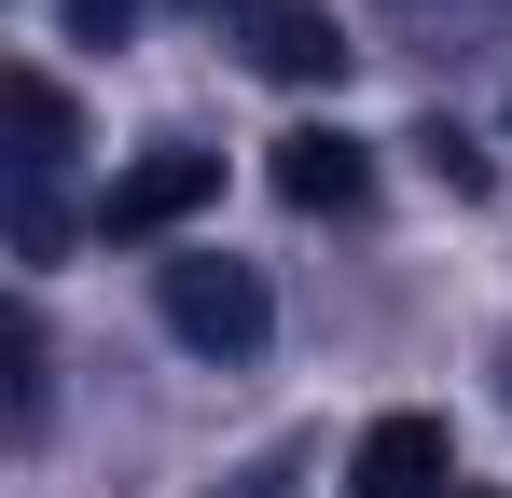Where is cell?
Returning <instances> with one entry per match:
<instances>
[{
    "mask_svg": "<svg viewBox=\"0 0 512 498\" xmlns=\"http://www.w3.org/2000/svg\"><path fill=\"white\" fill-rule=\"evenodd\" d=\"M153 305H167V332L194 360H250L263 332H277V305H263V277L236 249H167V263H153Z\"/></svg>",
    "mask_w": 512,
    "mask_h": 498,
    "instance_id": "cell-1",
    "label": "cell"
},
{
    "mask_svg": "<svg viewBox=\"0 0 512 498\" xmlns=\"http://www.w3.org/2000/svg\"><path fill=\"white\" fill-rule=\"evenodd\" d=\"M208 194H222V153H194V139H153V153H139L111 194H97V236H111V249H167L180 222L208 208Z\"/></svg>",
    "mask_w": 512,
    "mask_h": 498,
    "instance_id": "cell-2",
    "label": "cell"
},
{
    "mask_svg": "<svg viewBox=\"0 0 512 498\" xmlns=\"http://www.w3.org/2000/svg\"><path fill=\"white\" fill-rule=\"evenodd\" d=\"M346 498H457V443H443V415H374L360 457H346Z\"/></svg>",
    "mask_w": 512,
    "mask_h": 498,
    "instance_id": "cell-3",
    "label": "cell"
},
{
    "mask_svg": "<svg viewBox=\"0 0 512 498\" xmlns=\"http://www.w3.org/2000/svg\"><path fill=\"white\" fill-rule=\"evenodd\" d=\"M263 180H277V194H291L305 222H319V208H333V222H346V208L374 194V139H346V125H291Z\"/></svg>",
    "mask_w": 512,
    "mask_h": 498,
    "instance_id": "cell-4",
    "label": "cell"
},
{
    "mask_svg": "<svg viewBox=\"0 0 512 498\" xmlns=\"http://www.w3.org/2000/svg\"><path fill=\"white\" fill-rule=\"evenodd\" d=\"M236 28H250V70H277V83H333V70H346L333 0H250Z\"/></svg>",
    "mask_w": 512,
    "mask_h": 498,
    "instance_id": "cell-5",
    "label": "cell"
},
{
    "mask_svg": "<svg viewBox=\"0 0 512 498\" xmlns=\"http://www.w3.org/2000/svg\"><path fill=\"white\" fill-rule=\"evenodd\" d=\"M0 111H14V180L56 194V166H70V139H84V125H70V83H56V70H14Z\"/></svg>",
    "mask_w": 512,
    "mask_h": 498,
    "instance_id": "cell-6",
    "label": "cell"
},
{
    "mask_svg": "<svg viewBox=\"0 0 512 498\" xmlns=\"http://www.w3.org/2000/svg\"><path fill=\"white\" fill-rule=\"evenodd\" d=\"M0 374H14V443H28V429H42V402H56V388H42V319H28V305L0 319Z\"/></svg>",
    "mask_w": 512,
    "mask_h": 498,
    "instance_id": "cell-7",
    "label": "cell"
},
{
    "mask_svg": "<svg viewBox=\"0 0 512 498\" xmlns=\"http://www.w3.org/2000/svg\"><path fill=\"white\" fill-rule=\"evenodd\" d=\"M416 153H429V180H443V194H485V153H471L457 125H416Z\"/></svg>",
    "mask_w": 512,
    "mask_h": 498,
    "instance_id": "cell-8",
    "label": "cell"
},
{
    "mask_svg": "<svg viewBox=\"0 0 512 498\" xmlns=\"http://www.w3.org/2000/svg\"><path fill=\"white\" fill-rule=\"evenodd\" d=\"M56 28H70V42H125V28H139V0H56Z\"/></svg>",
    "mask_w": 512,
    "mask_h": 498,
    "instance_id": "cell-9",
    "label": "cell"
},
{
    "mask_svg": "<svg viewBox=\"0 0 512 498\" xmlns=\"http://www.w3.org/2000/svg\"><path fill=\"white\" fill-rule=\"evenodd\" d=\"M402 14H512V0H402Z\"/></svg>",
    "mask_w": 512,
    "mask_h": 498,
    "instance_id": "cell-10",
    "label": "cell"
},
{
    "mask_svg": "<svg viewBox=\"0 0 512 498\" xmlns=\"http://www.w3.org/2000/svg\"><path fill=\"white\" fill-rule=\"evenodd\" d=\"M222 498H291V485H222Z\"/></svg>",
    "mask_w": 512,
    "mask_h": 498,
    "instance_id": "cell-11",
    "label": "cell"
},
{
    "mask_svg": "<svg viewBox=\"0 0 512 498\" xmlns=\"http://www.w3.org/2000/svg\"><path fill=\"white\" fill-rule=\"evenodd\" d=\"M457 498H499V485H457Z\"/></svg>",
    "mask_w": 512,
    "mask_h": 498,
    "instance_id": "cell-12",
    "label": "cell"
}]
</instances>
